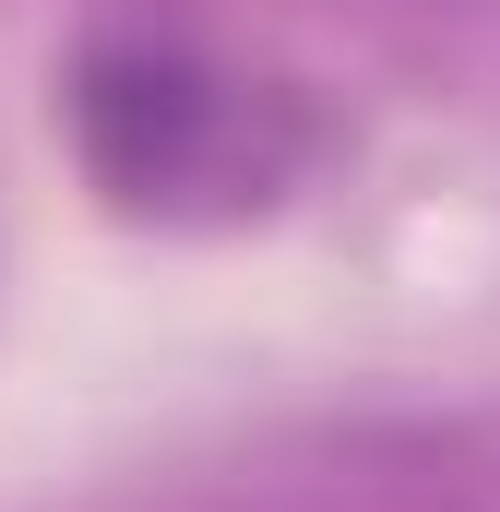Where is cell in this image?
I'll use <instances>...</instances> for the list:
<instances>
[{
    "label": "cell",
    "instance_id": "1",
    "mask_svg": "<svg viewBox=\"0 0 500 512\" xmlns=\"http://www.w3.org/2000/svg\"><path fill=\"white\" fill-rule=\"evenodd\" d=\"M72 120H84L96 179L120 203H167V215L179 203H262L310 143L286 96L215 72L179 36H108L72 84Z\"/></svg>",
    "mask_w": 500,
    "mask_h": 512
}]
</instances>
